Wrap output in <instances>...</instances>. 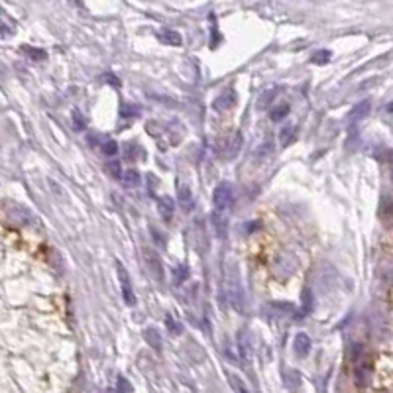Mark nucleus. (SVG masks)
I'll return each mask as SVG.
<instances>
[{
  "label": "nucleus",
  "mask_w": 393,
  "mask_h": 393,
  "mask_svg": "<svg viewBox=\"0 0 393 393\" xmlns=\"http://www.w3.org/2000/svg\"><path fill=\"white\" fill-rule=\"evenodd\" d=\"M142 256H144V263H146L150 275H152L156 281H164L165 271H164V263H162L160 254L154 252L152 248H144V250H142Z\"/></svg>",
  "instance_id": "1"
},
{
  "label": "nucleus",
  "mask_w": 393,
  "mask_h": 393,
  "mask_svg": "<svg viewBox=\"0 0 393 393\" xmlns=\"http://www.w3.org/2000/svg\"><path fill=\"white\" fill-rule=\"evenodd\" d=\"M232 198H234V189L228 181H222L216 185L214 193H212V204H214V210H226L230 204H232Z\"/></svg>",
  "instance_id": "2"
},
{
  "label": "nucleus",
  "mask_w": 393,
  "mask_h": 393,
  "mask_svg": "<svg viewBox=\"0 0 393 393\" xmlns=\"http://www.w3.org/2000/svg\"><path fill=\"white\" fill-rule=\"evenodd\" d=\"M116 271H118V279H120V289H122V299L128 307H134L136 305V295H134V289H132V281L130 275L126 271V267L122 263L116 265Z\"/></svg>",
  "instance_id": "3"
},
{
  "label": "nucleus",
  "mask_w": 393,
  "mask_h": 393,
  "mask_svg": "<svg viewBox=\"0 0 393 393\" xmlns=\"http://www.w3.org/2000/svg\"><path fill=\"white\" fill-rule=\"evenodd\" d=\"M236 346H238V352H240V358L244 364H250L252 362V336L246 328H242L236 336Z\"/></svg>",
  "instance_id": "4"
},
{
  "label": "nucleus",
  "mask_w": 393,
  "mask_h": 393,
  "mask_svg": "<svg viewBox=\"0 0 393 393\" xmlns=\"http://www.w3.org/2000/svg\"><path fill=\"white\" fill-rule=\"evenodd\" d=\"M228 301L238 313L244 311V291L236 279H228Z\"/></svg>",
  "instance_id": "5"
},
{
  "label": "nucleus",
  "mask_w": 393,
  "mask_h": 393,
  "mask_svg": "<svg viewBox=\"0 0 393 393\" xmlns=\"http://www.w3.org/2000/svg\"><path fill=\"white\" fill-rule=\"evenodd\" d=\"M370 108H372V102L368 98H364L362 102H358L350 112H348V124L350 126H356L358 122H362L368 114H370Z\"/></svg>",
  "instance_id": "6"
},
{
  "label": "nucleus",
  "mask_w": 393,
  "mask_h": 393,
  "mask_svg": "<svg viewBox=\"0 0 393 393\" xmlns=\"http://www.w3.org/2000/svg\"><path fill=\"white\" fill-rule=\"evenodd\" d=\"M234 102H236V93L232 91V89H228V91H224L220 97L214 98V102H212V108L214 110H228V108H232L234 106Z\"/></svg>",
  "instance_id": "7"
},
{
  "label": "nucleus",
  "mask_w": 393,
  "mask_h": 393,
  "mask_svg": "<svg viewBox=\"0 0 393 393\" xmlns=\"http://www.w3.org/2000/svg\"><path fill=\"white\" fill-rule=\"evenodd\" d=\"M158 210H160V214H162V218H164L165 222H169L171 218H173V212H175V202H173V198L171 196H160L158 198Z\"/></svg>",
  "instance_id": "8"
},
{
  "label": "nucleus",
  "mask_w": 393,
  "mask_h": 393,
  "mask_svg": "<svg viewBox=\"0 0 393 393\" xmlns=\"http://www.w3.org/2000/svg\"><path fill=\"white\" fill-rule=\"evenodd\" d=\"M210 218H212V226H214L216 236L218 238H226V234H228V220H226V216L220 210H214L210 214Z\"/></svg>",
  "instance_id": "9"
},
{
  "label": "nucleus",
  "mask_w": 393,
  "mask_h": 393,
  "mask_svg": "<svg viewBox=\"0 0 393 393\" xmlns=\"http://www.w3.org/2000/svg\"><path fill=\"white\" fill-rule=\"evenodd\" d=\"M293 346H295V354L303 358V356H307L309 350H311V338H309L305 332H299V334L295 336Z\"/></svg>",
  "instance_id": "10"
},
{
  "label": "nucleus",
  "mask_w": 393,
  "mask_h": 393,
  "mask_svg": "<svg viewBox=\"0 0 393 393\" xmlns=\"http://www.w3.org/2000/svg\"><path fill=\"white\" fill-rule=\"evenodd\" d=\"M158 39L165 43V45H179L181 43V35L175 30H160L158 32Z\"/></svg>",
  "instance_id": "11"
},
{
  "label": "nucleus",
  "mask_w": 393,
  "mask_h": 393,
  "mask_svg": "<svg viewBox=\"0 0 393 393\" xmlns=\"http://www.w3.org/2000/svg\"><path fill=\"white\" fill-rule=\"evenodd\" d=\"M120 181H122L126 187H138L140 181H142V177H140V173H138L136 169H126V171H122Z\"/></svg>",
  "instance_id": "12"
},
{
  "label": "nucleus",
  "mask_w": 393,
  "mask_h": 393,
  "mask_svg": "<svg viewBox=\"0 0 393 393\" xmlns=\"http://www.w3.org/2000/svg\"><path fill=\"white\" fill-rule=\"evenodd\" d=\"M295 134H297V126H295V124H287V126H283L281 132H279V142H281V146H289V144H293Z\"/></svg>",
  "instance_id": "13"
},
{
  "label": "nucleus",
  "mask_w": 393,
  "mask_h": 393,
  "mask_svg": "<svg viewBox=\"0 0 393 393\" xmlns=\"http://www.w3.org/2000/svg\"><path fill=\"white\" fill-rule=\"evenodd\" d=\"M177 196H179V202L183 204V208H185V210H189V208H191V202H193V195H191L189 185H179V189H177Z\"/></svg>",
  "instance_id": "14"
},
{
  "label": "nucleus",
  "mask_w": 393,
  "mask_h": 393,
  "mask_svg": "<svg viewBox=\"0 0 393 393\" xmlns=\"http://www.w3.org/2000/svg\"><path fill=\"white\" fill-rule=\"evenodd\" d=\"M287 114H289V104H287V102H281V104H277V106L269 112V118H271L273 122H279V120H283Z\"/></svg>",
  "instance_id": "15"
},
{
  "label": "nucleus",
  "mask_w": 393,
  "mask_h": 393,
  "mask_svg": "<svg viewBox=\"0 0 393 393\" xmlns=\"http://www.w3.org/2000/svg\"><path fill=\"white\" fill-rule=\"evenodd\" d=\"M146 340H148V344L154 348V350H162V338H160V334H158V330H154V328H148L146 330Z\"/></svg>",
  "instance_id": "16"
},
{
  "label": "nucleus",
  "mask_w": 393,
  "mask_h": 393,
  "mask_svg": "<svg viewBox=\"0 0 393 393\" xmlns=\"http://www.w3.org/2000/svg\"><path fill=\"white\" fill-rule=\"evenodd\" d=\"M124 156H126L128 160H136V158L144 156V150H142L136 142H128V144L124 146Z\"/></svg>",
  "instance_id": "17"
},
{
  "label": "nucleus",
  "mask_w": 393,
  "mask_h": 393,
  "mask_svg": "<svg viewBox=\"0 0 393 393\" xmlns=\"http://www.w3.org/2000/svg\"><path fill=\"white\" fill-rule=\"evenodd\" d=\"M240 148H242V134L238 132V134L230 140V146H228L226 156H228V158H236V156H238V152H240Z\"/></svg>",
  "instance_id": "18"
},
{
  "label": "nucleus",
  "mask_w": 393,
  "mask_h": 393,
  "mask_svg": "<svg viewBox=\"0 0 393 393\" xmlns=\"http://www.w3.org/2000/svg\"><path fill=\"white\" fill-rule=\"evenodd\" d=\"M116 152H118V144H116L112 138H108V140L102 142V154H104L106 158H114Z\"/></svg>",
  "instance_id": "19"
},
{
  "label": "nucleus",
  "mask_w": 393,
  "mask_h": 393,
  "mask_svg": "<svg viewBox=\"0 0 393 393\" xmlns=\"http://www.w3.org/2000/svg\"><path fill=\"white\" fill-rule=\"evenodd\" d=\"M24 53L28 57H32L33 61H43L47 57V53L43 49H37V47H30V45H24Z\"/></svg>",
  "instance_id": "20"
},
{
  "label": "nucleus",
  "mask_w": 393,
  "mask_h": 393,
  "mask_svg": "<svg viewBox=\"0 0 393 393\" xmlns=\"http://www.w3.org/2000/svg\"><path fill=\"white\" fill-rule=\"evenodd\" d=\"M301 303H303V315L311 313V309H313V295H311V289H303Z\"/></svg>",
  "instance_id": "21"
},
{
  "label": "nucleus",
  "mask_w": 393,
  "mask_h": 393,
  "mask_svg": "<svg viewBox=\"0 0 393 393\" xmlns=\"http://www.w3.org/2000/svg\"><path fill=\"white\" fill-rule=\"evenodd\" d=\"M328 59H330V51H328V49H319V51H315L313 57H311V61H313V63H319V65L328 63Z\"/></svg>",
  "instance_id": "22"
},
{
  "label": "nucleus",
  "mask_w": 393,
  "mask_h": 393,
  "mask_svg": "<svg viewBox=\"0 0 393 393\" xmlns=\"http://www.w3.org/2000/svg\"><path fill=\"white\" fill-rule=\"evenodd\" d=\"M269 309H275L277 311L275 315H283V313H293L295 305H291V303H271Z\"/></svg>",
  "instance_id": "23"
},
{
  "label": "nucleus",
  "mask_w": 393,
  "mask_h": 393,
  "mask_svg": "<svg viewBox=\"0 0 393 393\" xmlns=\"http://www.w3.org/2000/svg\"><path fill=\"white\" fill-rule=\"evenodd\" d=\"M230 386L234 388V392L236 393H250L248 392V388L244 386V382H242L238 376H230Z\"/></svg>",
  "instance_id": "24"
},
{
  "label": "nucleus",
  "mask_w": 393,
  "mask_h": 393,
  "mask_svg": "<svg viewBox=\"0 0 393 393\" xmlns=\"http://www.w3.org/2000/svg\"><path fill=\"white\" fill-rule=\"evenodd\" d=\"M71 118H73V126H75L77 130H83V128H85V116L81 114V110H79V108H75V110H73Z\"/></svg>",
  "instance_id": "25"
},
{
  "label": "nucleus",
  "mask_w": 393,
  "mask_h": 393,
  "mask_svg": "<svg viewBox=\"0 0 393 393\" xmlns=\"http://www.w3.org/2000/svg\"><path fill=\"white\" fill-rule=\"evenodd\" d=\"M187 277H189V269H187L185 265H177V267H175V283L179 285V283H183Z\"/></svg>",
  "instance_id": "26"
},
{
  "label": "nucleus",
  "mask_w": 393,
  "mask_h": 393,
  "mask_svg": "<svg viewBox=\"0 0 393 393\" xmlns=\"http://www.w3.org/2000/svg\"><path fill=\"white\" fill-rule=\"evenodd\" d=\"M106 171H108L114 179H120V175H122V167H120V164H118L116 160H112L110 164L106 165Z\"/></svg>",
  "instance_id": "27"
},
{
  "label": "nucleus",
  "mask_w": 393,
  "mask_h": 393,
  "mask_svg": "<svg viewBox=\"0 0 393 393\" xmlns=\"http://www.w3.org/2000/svg\"><path fill=\"white\" fill-rule=\"evenodd\" d=\"M165 325H167V328H169L171 334H173V332H175V334H181V325H179L175 319H171V315L165 317Z\"/></svg>",
  "instance_id": "28"
},
{
  "label": "nucleus",
  "mask_w": 393,
  "mask_h": 393,
  "mask_svg": "<svg viewBox=\"0 0 393 393\" xmlns=\"http://www.w3.org/2000/svg\"><path fill=\"white\" fill-rule=\"evenodd\" d=\"M390 208H392V204H390V196H384L382 198V208H380V214L388 220L390 218Z\"/></svg>",
  "instance_id": "29"
},
{
  "label": "nucleus",
  "mask_w": 393,
  "mask_h": 393,
  "mask_svg": "<svg viewBox=\"0 0 393 393\" xmlns=\"http://www.w3.org/2000/svg\"><path fill=\"white\" fill-rule=\"evenodd\" d=\"M138 110H140V108L134 106V104H124L122 110H120V114H122V116H138V114H140Z\"/></svg>",
  "instance_id": "30"
},
{
  "label": "nucleus",
  "mask_w": 393,
  "mask_h": 393,
  "mask_svg": "<svg viewBox=\"0 0 393 393\" xmlns=\"http://www.w3.org/2000/svg\"><path fill=\"white\" fill-rule=\"evenodd\" d=\"M130 392H132L130 384L124 378H118V393H130Z\"/></svg>",
  "instance_id": "31"
},
{
  "label": "nucleus",
  "mask_w": 393,
  "mask_h": 393,
  "mask_svg": "<svg viewBox=\"0 0 393 393\" xmlns=\"http://www.w3.org/2000/svg\"><path fill=\"white\" fill-rule=\"evenodd\" d=\"M360 352H362V346H360V344H352V360H358Z\"/></svg>",
  "instance_id": "32"
},
{
  "label": "nucleus",
  "mask_w": 393,
  "mask_h": 393,
  "mask_svg": "<svg viewBox=\"0 0 393 393\" xmlns=\"http://www.w3.org/2000/svg\"><path fill=\"white\" fill-rule=\"evenodd\" d=\"M152 234H154V240H156V242H160V244H162V246H164V238H162V234H160V232H156V228H154V226H152Z\"/></svg>",
  "instance_id": "33"
},
{
  "label": "nucleus",
  "mask_w": 393,
  "mask_h": 393,
  "mask_svg": "<svg viewBox=\"0 0 393 393\" xmlns=\"http://www.w3.org/2000/svg\"><path fill=\"white\" fill-rule=\"evenodd\" d=\"M269 152H271V144H265L262 150L258 152V156H260V158H263V154H269Z\"/></svg>",
  "instance_id": "34"
},
{
  "label": "nucleus",
  "mask_w": 393,
  "mask_h": 393,
  "mask_svg": "<svg viewBox=\"0 0 393 393\" xmlns=\"http://www.w3.org/2000/svg\"><path fill=\"white\" fill-rule=\"evenodd\" d=\"M104 79H106V81H108V83H110V81H112V83H114V85H116V87H118V85H120V81H116V77H114V75H104Z\"/></svg>",
  "instance_id": "35"
}]
</instances>
